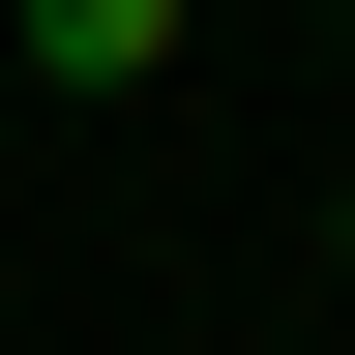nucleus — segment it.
<instances>
[{"mask_svg":"<svg viewBox=\"0 0 355 355\" xmlns=\"http://www.w3.org/2000/svg\"><path fill=\"white\" fill-rule=\"evenodd\" d=\"M326 266H355V207H326Z\"/></svg>","mask_w":355,"mask_h":355,"instance_id":"obj_1","label":"nucleus"}]
</instances>
